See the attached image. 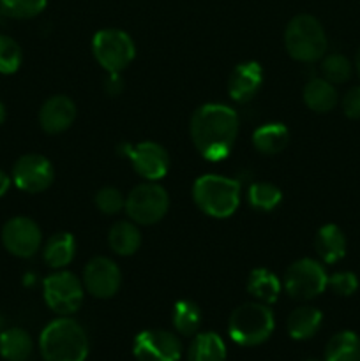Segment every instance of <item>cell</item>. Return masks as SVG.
<instances>
[{"mask_svg":"<svg viewBox=\"0 0 360 361\" xmlns=\"http://www.w3.org/2000/svg\"><path fill=\"white\" fill-rule=\"evenodd\" d=\"M191 140L208 162H221L232 154L239 136V115L219 102H207L193 113L189 123Z\"/></svg>","mask_w":360,"mask_h":361,"instance_id":"cell-1","label":"cell"},{"mask_svg":"<svg viewBox=\"0 0 360 361\" xmlns=\"http://www.w3.org/2000/svg\"><path fill=\"white\" fill-rule=\"evenodd\" d=\"M39 351L44 361H85L90 344L85 328L78 321L62 316L41 331Z\"/></svg>","mask_w":360,"mask_h":361,"instance_id":"cell-2","label":"cell"},{"mask_svg":"<svg viewBox=\"0 0 360 361\" xmlns=\"http://www.w3.org/2000/svg\"><path fill=\"white\" fill-rule=\"evenodd\" d=\"M242 185L239 180L207 173L193 185V200L205 215L214 219H228L239 210Z\"/></svg>","mask_w":360,"mask_h":361,"instance_id":"cell-3","label":"cell"},{"mask_svg":"<svg viewBox=\"0 0 360 361\" xmlns=\"http://www.w3.org/2000/svg\"><path fill=\"white\" fill-rule=\"evenodd\" d=\"M274 312L261 302H249L236 307L228 321V335L242 348H256L265 344L274 334Z\"/></svg>","mask_w":360,"mask_h":361,"instance_id":"cell-4","label":"cell"},{"mask_svg":"<svg viewBox=\"0 0 360 361\" xmlns=\"http://www.w3.org/2000/svg\"><path fill=\"white\" fill-rule=\"evenodd\" d=\"M284 46L293 60L314 63L327 55V34L320 20L311 14H296L284 30Z\"/></svg>","mask_w":360,"mask_h":361,"instance_id":"cell-5","label":"cell"},{"mask_svg":"<svg viewBox=\"0 0 360 361\" xmlns=\"http://www.w3.org/2000/svg\"><path fill=\"white\" fill-rule=\"evenodd\" d=\"M92 53L106 73H122L136 56V46L127 32L102 28L92 37Z\"/></svg>","mask_w":360,"mask_h":361,"instance_id":"cell-6","label":"cell"},{"mask_svg":"<svg viewBox=\"0 0 360 361\" xmlns=\"http://www.w3.org/2000/svg\"><path fill=\"white\" fill-rule=\"evenodd\" d=\"M169 208L168 190L155 182L134 187L126 197V214L138 226H152L166 217Z\"/></svg>","mask_w":360,"mask_h":361,"instance_id":"cell-7","label":"cell"},{"mask_svg":"<svg viewBox=\"0 0 360 361\" xmlns=\"http://www.w3.org/2000/svg\"><path fill=\"white\" fill-rule=\"evenodd\" d=\"M282 288L289 298L307 302L320 296L328 288V275L320 261L302 257L289 264L284 274Z\"/></svg>","mask_w":360,"mask_h":361,"instance_id":"cell-8","label":"cell"},{"mask_svg":"<svg viewBox=\"0 0 360 361\" xmlns=\"http://www.w3.org/2000/svg\"><path fill=\"white\" fill-rule=\"evenodd\" d=\"M83 282L67 270H56L42 282V296L49 309L59 316H71L83 303Z\"/></svg>","mask_w":360,"mask_h":361,"instance_id":"cell-9","label":"cell"},{"mask_svg":"<svg viewBox=\"0 0 360 361\" xmlns=\"http://www.w3.org/2000/svg\"><path fill=\"white\" fill-rule=\"evenodd\" d=\"M120 154L131 162L134 171L148 182H157L169 171L168 152L155 141L124 143L120 145Z\"/></svg>","mask_w":360,"mask_h":361,"instance_id":"cell-10","label":"cell"},{"mask_svg":"<svg viewBox=\"0 0 360 361\" xmlns=\"http://www.w3.org/2000/svg\"><path fill=\"white\" fill-rule=\"evenodd\" d=\"M13 183L27 194H39L49 189L55 180V169L48 157L41 154H25L14 162Z\"/></svg>","mask_w":360,"mask_h":361,"instance_id":"cell-11","label":"cell"},{"mask_svg":"<svg viewBox=\"0 0 360 361\" xmlns=\"http://www.w3.org/2000/svg\"><path fill=\"white\" fill-rule=\"evenodd\" d=\"M2 243L9 254L21 259H28L41 249L42 231L37 222L32 221L30 217L18 215L4 224Z\"/></svg>","mask_w":360,"mask_h":361,"instance_id":"cell-12","label":"cell"},{"mask_svg":"<svg viewBox=\"0 0 360 361\" xmlns=\"http://www.w3.org/2000/svg\"><path fill=\"white\" fill-rule=\"evenodd\" d=\"M133 355L138 361H180L182 344L166 330H143L134 337Z\"/></svg>","mask_w":360,"mask_h":361,"instance_id":"cell-13","label":"cell"},{"mask_svg":"<svg viewBox=\"0 0 360 361\" xmlns=\"http://www.w3.org/2000/svg\"><path fill=\"white\" fill-rule=\"evenodd\" d=\"M83 288L94 298L108 300L120 291L122 286V271L119 264L104 256H97L87 263L83 270Z\"/></svg>","mask_w":360,"mask_h":361,"instance_id":"cell-14","label":"cell"},{"mask_svg":"<svg viewBox=\"0 0 360 361\" xmlns=\"http://www.w3.org/2000/svg\"><path fill=\"white\" fill-rule=\"evenodd\" d=\"M76 120V104L67 95H52L39 109V126L46 134H62Z\"/></svg>","mask_w":360,"mask_h":361,"instance_id":"cell-15","label":"cell"},{"mask_svg":"<svg viewBox=\"0 0 360 361\" xmlns=\"http://www.w3.org/2000/svg\"><path fill=\"white\" fill-rule=\"evenodd\" d=\"M263 85V67L254 60L239 63L233 67L228 78V95L239 104L249 102Z\"/></svg>","mask_w":360,"mask_h":361,"instance_id":"cell-16","label":"cell"},{"mask_svg":"<svg viewBox=\"0 0 360 361\" xmlns=\"http://www.w3.org/2000/svg\"><path fill=\"white\" fill-rule=\"evenodd\" d=\"M321 323H323V314L320 309L311 305L296 307L286 321V330L288 335L295 341H307L313 338L320 331Z\"/></svg>","mask_w":360,"mask_h":361,"instance_id":"cell-17","label":"cell"},{"mask_svg":"<svg viewBox=\"0 0 360 361\" xmlns=\"http://www.w3.org/2000/svg\"><path fill=\"white\" fill-rule=\"evenodd\" d=\"M314 247L323 263L334 264L346 256V236L339 226L325 224L318 229Z\"/></svg>","mask_w":360,"mask_h":361,"instance_id":"cell-18","label":"cell"},{"mask_svg":"<svg viewBox=\"0 0 360 361\" xmlns=\"http://www.w3.org/2000/svg\"><path fill=\"white\" fill-rule=\"evenodd\" d=\"M247 291L253 298H256V302L274 305L282 291V282L274 271L267 268H254L247 279Z\"/></svg>","mask_w":360,"mask_h":361,"instance_id":"cell-19","label":"cell"},{"mask_svg":"<svg viewBox=\"0 0 360 361\" xmlns=\"http://www.w3.org/2000/svg\"><path fill=\"white\" fill-rule=\"evenodd\" d=\"M76 256V238L71 233H56L49 236L42 249V259L53 270H64Z\"/></svg>","mask_w":360,"mask_h":361,"instance_id":"cell-20","label":"cell"},{"mask_svg":"<svg viewBox=\"0 0 360 361\" xmlns=\"http://www.w3.org/2000/svg\"><path fill=\"white\" fill-rule=\"evenodd\" d=\"M289 129L284 123L270 122L253 133V147L263 155H277L288 147Z\"/></svg>","mask_w":360,"mask_h":361,"instance_id":"cell-21","label":"cell"},{"mask_svg":"<svg viewBox=\"0 0 360 361\" xmlns=\"http://www.w3.org/2000/svg\"><path fill=\"white\" fill-rule=\"evenodd\" d=\"M304 102L314 113H328L337 104L335 85L325 78H313L304 87Z\"/></svg>","mask_w":360,"mask_h":361,"instance_id":"cell-22","label":"cell"},{"mask_svg":"<svg viewBox=\"0 0 360 361\" xmlns=\"http://www.w3.org/2000/svg\"><path fill=\"white\" fill-rule=\"evenodd\" d=\"M108 245L119 256H133L141 247V233L138 224L129 221H119L109 228Z\"/></svg>","mask_w":360,"mask_h":361,"instance_id":"cell-23","label":"cell"},{"mask_svg":"<svg viewBox=\"0 0 360 361\" xmlns=\"http://www.w3.org/2000/svg\"><path fill=\"white\" fill-rule=\"evenodd\" d=\"M32 351L34 342L23 328H6L0 334V356L6 361H27Z\"/></svg>","mask_w":360,"mask_h":361,"instance_id":"cell-24","label":"cell"},{"mask_svg":"<svg viewBox=\"0 0 360 361\" xmlns=\"http://www.w3.org/2000/svg\"><path fill=\"white\" fill-rule=\"evenodd\" d=\"M189 361H226V344L215 331L194 335L187 353Z\"/></svg>","mask_w":360,"mask_h":361,"instance_id":"cell-25","label":"cell"},{"mask_svg":"<svg viewBox=\"0 0 360 361\" xmlns=\"http://www.w3.org/2000/svg\"><path fill=\"white\" fill-rule=\"evenodd\" d=\"M325 361H360V337L355 331L342 330L325 345Z\"/></svg>","mask_w":360,"mask_h":361,"instance_id":"cell-26","label":"cell"},{"mask_svg":"<svg viewBox=\"0 0 360 361\" xmlns=\"http://www.w3.org/2000/svg\"><path fill=\"white\" fill-rule=\"evenodd\" d=\"M201 319H203V316H201L200 307L191 300H180L173 307V326H175L176 334L184 335V337L196 335L201 326Z\"/></svg>","mask_w":360,"mask_h":361,"instance_id":"cell-27","label":"cell"},{"mask_svg":"<svg viewBox=\"0 0 360 361\" xmlns=\"http://www.w3.org/2000/svg\"><path fill=\"white\" fill-rule=\"evenodd\" d=\"M247 201L254 210L272 212L281 204L282 190L270 182H254L247 189Z\"/></svg>","mask_w":360,"mask_h":361,"instance_id":"cell-28","label":"cell"},{"mask_svg":"<svg viewBox=\"0 0 360 361\" xmlns=\"http://www.w3.org/2000/svg\"><path fill=\"white\" fill-rule=\"evenodd\" d=\"M353 66L348 56L342 53H330L321 59V74L327 81L334 85L346 83L352 78Z\"/></svg>","mask_w":360,"mask_h":361,"instance_id":"cell-29","label":"cell"},{"mask_svg":"<svg viewBox=\"0 0 360 361\" xmlns=\"http://www.w3.org/2000/svg\"><path fill=\"white\" fill-rule=\"evenodd\" d=\"M48 6V0H0V9L6 18L32 20L39 16Z\"/></svg>","mask_w":360,"mask_h":361,"instance_id":"cell-30","label":"cell"},{"mask_svg":"<svg viewBox=\"0 0 360 361\" xmlns=\"http://www.w3.org/2000/svg\"><path fill=\"white\" fill-rule=\"evenodd\" d=\"M23 62L21 46L9 35L0 34V74H14Z\"/></svg>","mask_w":360,"mask_h":361,"instance_id":"cell-31","label":"cell"},{"mask_svg":"<svg viewBox=\"0 0 360 361\" xmlns=\"http://www.w3.org/2000/svg\"><path fill=\"white\" fill-rule=\"evenodd\" d=\"M94 203L104 215H116L126 208V197L115 187H102L95 192Z\"/></svg>","mask_w":360,"mask_h":361,"instance_id":"cell-32","label":"cell"},{"mask_svg":"<svg viewBox=\"0 0 360 361\" xmlns=\"http://www.w3.org/2000/svg\"><path fill=\"white\" fill-rule=\"evenodd\" d=\"M328 288L337 296H352L359 289V277L353 271H337L328 275Z\"/></svg>","mask_w":360,"mask_h":361,"instance_id":"cell-33","label":"cell"},{"mask_svg":"<svg viewBox=\"0 0 360 361\" xmlns=\"http://www.w3.org/2000/svg\"><path fill=\"white\" fill-rule=\"evenodd\" d=\"M342 111L348 118H360V87H353L346 92L342 97Z\"/></svg>","mask_w":360,"mask_h":361,"instance_id":"cell-34","label":"cell"},{"mask_svg":"<svg viewBox=\"0 0 360 361\" xmlns=\"http://www.w3.org/2000/svg\"><path fill=\"white\" fill-rule=\"evenodd\" d=\"M124 90V81L120 78V73H108L104 80V92L108 95H120V92Z\"/></svg>","mask_w":360,"mask_h":361,"instance_id":"cell-35","label":"cell"},{"mask_svg":"<svg viewBox=\"0 0 360 361\" xmlns=\"http://www.w3.org/2000/svg\"><path fill=\"white\" fill-rule=\"evenodd\" d=\"M11 182H13V178H11L4 169H0V197L6 196L7 190H9L11 187Z\"/></svg>","mask_w":360,"mask_h":361,"instance_id":"cell-36","label":"cell"},{"mask_svg":"<svg viewBox=\"0 0 360 361\" xmlns=\"http://www.w3.org/2000/svg\"><path fill=\"white\" fill-rule=\"evenodd\" d=\"M7 118V111H6V106H4V102L0 101V126H2L4 122H6Z\"/></svg>","mask_w":360,"mask_h":361,"instance_id":"cell-37","label":"cell"},{"mask_svg":"<svg viewBox=\"0 0 360 361\" xmlns=\"http://www.w3.org/2000/svg\"><path fill=\"white\" fill-rule=\"evenodd\" d=\"M355 69H356V74H359V78H360V48L355 55Z\"/></svg>","mask_w":360,"mask_h":361,"instance_id":"cell-38","label":"cell"},{"mask_svg":"<svg viewBox=\"0 0 360 361\" xmlns=\"http://www.w3.org/2000/svg\"><path fill=\"white\" fill-rule=\"evenodd\" d=\"M4 330H6V317H4V314L0 312V334H2Z\"/></svg>","mask_w":360,"mask_h":361,"instance_id":"cell-39","label":"cell"},{"mask_svg":"<svg viewBox=\"0 0 360 361\" xmlns=\"http://www.w3.org/2000/svg\"><path fill=\"white\" fill-rule=\"evenodd\" d=\"M4 18H6V14H4V13H2V9H0V23H2Z\"/></svg>","mask_w":360,"mask_h":361,"instance_id":"cell-40","label":"cell"},{"mask_svg":"<svg viewBox=\"0 0 360 361\" xmlns=\"http://www.w3.org/2000/svg\"><path fill=\"white\" fill-rule=\"evenodd\" d=\"M309 361H314V360H309Z\"/></svg>","mask_w":360,"mask_h":361,"instance_id":"cell-41","label":"cell"}]
</instances>
